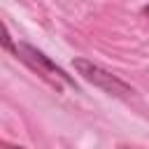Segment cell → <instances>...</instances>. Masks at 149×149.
<instances>
[{
  "mask_svg": "<svg viewBox=\"0 0 149 149\" xmlns=\"http://www.w3.org/2000/svg\"><path fill=\"white\" fill-rule=\"evenodd\" d=\"M14 54H16V58H21L30 70H35L44 81H49L56 91H61V88H72V91H79V86H77V81L61 68V65H56L44 51H40V49H35V47H30V44H16L14 47Z\"/></svg>",
  "mask_w": 149,
  "mask_h": 149,
  "instance_id": "6da1fadb",
  "label": "cell"
},
{
  "mask_svg": "<svg viewBox=\"0 0 149 149\" xmlns=\"http://www.w3.org/2000/svg\"><path fill=\"white\" fill-rule=\"evenodd\" d=\"M121 149H126V147H121Z\"/></svg>",
  "mask_w": 149,
  "mask_h": 149,
  "instance_id": "5b68a950",
  "label": "cell"
},
{
  "mask_svg": "<svg viewBox=\"0 0 149 149\" xmlns=\"http://www.w3.org/2000/svg\"><path fill=\"white\" fill-rule=\"evenodd\" d=\"M72 65H74V70L81 74V79L88 81L91 86H95V88H100V91H105V93H109V95H116V98H130V95H133V88H130L121 77L112 74L109 70L100 68L98 63H91V61H86V58H74Z\"/></svg>",
  "mask_w": 149,
  "mask_h": 149,
  "instance_id": "7a4b0ae2",
  "label": "cell"
},
{
  "mask_svg": "<svg viewBox=\"0 0 149 149\" xmlns=\"http://www.w3.org/2000/svg\"><path fill=\"white\" fill-rule=\"evenodd\" d=\"M142 14H144V16H147V21H149V5H147V7L142 9Z\"/></svg>",
  "mask_w": 149,
  "mask_h": 149,
  "instance_id": "3957f363",
  "label": "cell"
},
{
  "mask_svg": "<svg viewBox=\"0 0 149 149\" xmlns=\"http://www.w3.org/2000/svg\"><path fill=\"white\" fill-rule=\"evenodd\" d=\"M5 149H23V147H12V144H5Z\"/></svg>",
  "mask_w": 149,
  "mask_h": 149,
  "instance_id": "277c9868",
  "label": "cell"
}]
</instances>
